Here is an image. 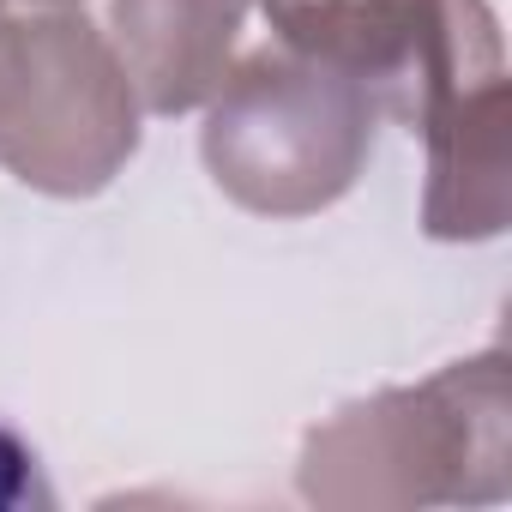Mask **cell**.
<instances>
[{"mask_svg":"<svg viewBox=\"0 0 512 512\" xmlns=\"http://www.w3.org/2000/svg\"><path fill=\"white\" fill-rule=\"evenodd\" d=\"M115 31L133 97L157 115H181L229 79L241 0H115Z\"/></svg>","mask_w":512,"mask_h":512,"instance_id":"5b68a950","label":"cell"},{"mask_svg":"<svg viewBox=\"0 0 512 512\" xmlns=\"http://www.w3.org/2000/svg\"><path fill=\"white\" fill-rule=\"evenodd\" d=\"M374 115V97L350 73L284 43L217 85L205 163L247 211L302 217L356 181L374 145Z\"/></svg>","mask_w":512,"mask_h":512,"instance_id":"7a4b0ae2","label":"cell"},{"mask_svg":"<svg viewBox=\"0 0 512 512\" xmlns=\"http://www.w3.org/2000/svg\"><path fill=\"white\" fill-rule=\"evenodd\" d=\"M49 482H43V464L37 452L0 422V512H13V506H49Z\"/></svg>","mask_w":512,"mask_h":512,"instance_id":"8992f818","label":"cell"},{"mask_svg":"<svg viewBox=\"0 0 512 512\" xmlns=\"http://www.w3.org/2000/svg\"><path fill=\"white\" fill-rule=\"evenodd\" d=\"M0 7H7V0H0ZM31 7H61V0H31Z\"/></svg>","mask_w":512,"mask_h":512,"instance_id":"52a82bcc","label":"cell"},{"mask_svg":"<svg viewBox=\"0 0 512 512\" xmlns=\"http://www.w3.org/2000/svg\"><path fill=\"white\" fill-rule=\"evenodd\" d=\"M139 145L115 49L73 13H0V163L49 193H97Z\"/></svg>","mask_w":512,"mask_h":512,"instance_id":"3957f363","label":"cell"},{"mask_svg":"<svg viewBox=\"0 0 512 512\" xmlns=\"http://www.w3.org/2000/svg\"><path fill=\"white\" fill-rule=\"evenodd\" d=\"M350 464H380V470L410 464V476L398 482V500H416V506L476 494L464 470L482 464L500 476L506 464V362L500 356L452 362L428 386L386 392L374 404L344 410L326 434H314L308 482Z\"/></svg>","mask_w":512,"mask_h":512,"instance_id":"277c9868","label":"cell"},{"mask_svg":"<svg viewBox=\"0 0 512 512\" xmlns=\"http://www.w3.org/2000/svg\"><path fill=\"white\" fill-rule=\"evenodd\" d=\"M266 19L428 133V235L506 229V61L488 0H266Z\"/></svg>","mask_w":512,"mask_h":512,"instance_id":"6da1fadb","label":"cell"}]
</instances>
